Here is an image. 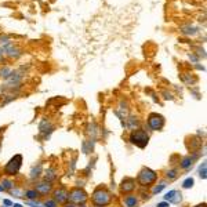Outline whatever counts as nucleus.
Here are the masks:
<instances>
[{
  "label": "nucleus",
  "mask_w": 207,
  "mask_h": 207,
  "mask_svg": "<svg viewBox=\"0 0 207 207\" xmlns=\"http://www.w3.org/2000/svg\"><path fill=\"white\" fill-rule=\"evenodd\" d=\"M13 186H14V182H11L8 180H3V188L4 189H11Z\"/></svg>",
  "instance_id": "412c9836"
},
{
  "label": "nucleus",
  "mask_w": 207,
  "mask_h": 207,
  "mask_svg": "<svg viewBox=\"0 0 207 207\" xmlns=\"http://www.w3.org/2000/svg\"><path fill=\"white\" fill-rule=\"evenodd\" d=\"M193 184H195L193 178H186V180L184 181L182 186H184V188H192V186H193Z\"/></svg>",
  "instance_id": "6ab92c4d"
},
{
  "label": "nucleus",
  "mask_w": 207,
  "mask_h": 207,
  "mask_svg": "<svg viewBox=\"0 0 207 207\" xmlns=\"http://www.w3.org/2000/svg\"><path fill=\"white\" fill-rule=\"evenodd\" d=\"M164 186H166V182H164V181H162L159 185H156V186L153 188V189H152V193H159V192L162 191V189H163Z\"/></svg>",
  "instance_id": "a211bd4d"
},
{
  "label": "nucleus",
  "mask_w": 207,
  "mask_h": 207,
  "mask_svg": "<svg viewBox=\"0 0 207 207\" xmlns=\"http://www.w3.org/2000/svg\"><path fill=\"white\" fill-rule=\"evenodd\" d=\"M195 159H196V156H185V158H182V160H181V169H189L192 164H193V162H195Z\"/></svg>",
  "instance_id": "f8f14e48"
},
{
  "label": "nucleus",
  "mask_w": 207,
  "mask_h": 207,
  "mask_svg": "<svg viewBox=\"0 0 207 207\" xmlns=\"http://www.w3.org/2000/svg\"><path fill=\"white\" fill-rule=\"evenodd\" d=\"M195 207H206V203H202V204H197V206Z\"/></svg>",
  "instance_id": "bb28decb"
},
{
  "label": "nucleus",
  "mask_w": 207,
  "mask_h": 207,
  "mask_svg": "<svg viewBox=\"0 0 207 207\" xmlns=\"http://www.w3.org/2000/svg\"><path fill=\"white\" fill-rule=\"evenodd\" d=\"M53 189V185H51V182H47V181H44V182H39L35 188V191L39 193V195H42V196H46L48 195L50 192Z\"/></svg>",
  "instance_id": "6e6552de"
},
{
  "label": "nucleus",
  "mask_w": 207,
  "mask_h": 207,
  "mask_svg": "<svg viewBox=\"0 0 207 207\" xmlns=\"http://www.w3.org/2000/svg\"><path fill=\"white\" fill-rule=\"evenodd\" d=\"M69 196V192L65 188H58L57 191L54 192V200L57 203H66Z\"/></svg>",
  "instance_id": "1a4fd4ad"
},
{
  "label": "nucleus",
  "mask_w": 207,
  "mask_h": 207,
  "mask_svg": "<svg viewBox=\"0 0 207 207\" xmlns=\"http://www.w3.org/2000/svg\"><path fill=\"white\" fill-rule=\"evenodd\" d=\"M3 203H4V204H7V206H13V203H11L10 200H4Z\"/></svg>",
  "instance_id": "393cba45"
},
{
  "label": "nucleus",
  "mask_w": 207,
  "mask_h": 207,
  "mask_svg": "<svg viewBox=\"0 0 207 207\" xmlns=\"http://www.w3.org/2000/svg\"><path fill=\"white\" fill-rule=\"evenodd\" d=\"M148 139H149V135L146 134L145 130H134L131 135H130V141L137 145L139 148H144L146 144H148Z\"/></svg>",
  "instance_id": "7ed1b4c3"
},
{
  "label": "nucleus",
  "mask_w": 207,
  "mask_h": 207,
  "mask_svg": "<svg viewBox=\"0 0 207 207\" xmlns=\"http://www.w3.org/2000/svg\"><path fill=\"white\" fill-rule=\"evenodd\" d=\"M200 177H202V178H206V164H203V169L200 167Z\"/></svg>",
  "instance_id": "5701e85b"
},
{
  "label": "nucleus",
  "mask_w": 207,
  "mask_h": 207,
  "mask_svg": "<svg viewBox=\"0 0 207 207\" xmlns=\"http://www.w3.org/2000/svg\"><path fill=\"white\" fill-rule=\"evenodd\" d=\"M79 207H87V206H86L84 203H82V204H80V206H79Z\"/></svg>",
  "instance_id": "c85d7f7f"
},
{
  "label": "nucleus",
  "mask_w": 207,
  "mask_h": 207,
  "mask_svg": "<svg viewBox=\"0 0 207 207\" xmlns=\"http://www.w3.org/2000/svg\"><path fill=\"white\" fill-rule=\"evenodd\" d=\"M10 75H13V72H11L10 68H3V69H0V76H3V77H8Z\"/></svg>",
  "instance_id": "f3484780"
},
{
  "label": "nucleus",
  "mask_w": 207,
  "mask_h": 207,
  "mask_svg": "<svg viewBox=\"0 0 207 207\" xmlns=\"http://www.w3.org/2000/svg\"><path fill=\"white\" fill-rule=\"evenodd\" d=\"M21 164H22V156L21 155H15L4 167V173L8 175H15L20 171Z\"/></svg>",
  "instance_id": "20e7f679"
},
{
  "label": "nucleus",
  "mask_w": 207,
  "mask_h": 207,
  "mask_svg": "<svg viewBox=\"0 0 207 207\" xmlns=\"http://www.w3.org/2000/svg\"><path fill=\"white\" fill-rule=\"evenodd\" d=\"M177 177H178V170H175V169L169 170L167 171V174H166V178H167V180H174V178H177Z\"/></svg>",
  "instance_id": "ddd939ff"
},
{
  "label": "nucleus",
  "mask_w": 207,
  "mask_h": 207,
  "mask_svg": "<svg viewBox=\"0 0 207 207\" xmlns=\"http://www.w3.org/2000/svg\"><path fill=\"white\" fill-rule=\"evenodd\" d=\"M44 206L46 207H57V202H55V200H46V202H44Z\"/></svg>",
  "instance_id": "4be33fe9"
},
{
  "label": "nucleus",
  "mask_w": 207,
  "mask_h": 207,
  "mask_svg": "<svg viewBox=\"0 0 207 207\" xmlns=\"http://www.w3.org/2000/svg\"><path fill=\"white\" fill-rule=\"evenodd\" d=\"M40 173H42V164L37 166V169H33L32 171H31V177L32 178H35V177H39L40 175Z\"/></svg>",
  "instance_id": "dca6fc26"
},
{
  "label": "nucleus",
  "mask_w": 207,
  "mask_h": 207,
  "mask_svg": "<svg viewBox=\"0 0 207 207\" xmlns=\"http://www.w3.org/2000/svg\"><path fill=\"white\" fill-rule=\"evenodd\" d=\"M158 180V174H156V171L151 170V169H142V170L139 171V174L137 177V181L138 184L144 188H146V186H151L153 185L155 182Z\"/></svg>",
  "instance_id": "f257e3e1"
},
{
  "label": "nucleus",
  "mask_w": 207,
  "mask_h": 207,
  "mask_svg": "<svg viewBox=\"0 0 207 207\" xmlns=\"http://www.w3.org/2000/svg\"><path fill=\"white\" fill-rule=\"evenodd\" d=\"M181 192L178 191H170L169 193H166L164 200L169 203H180L181 202Z\"/></svg>",
  "instance_id": "9d476101"
},
{
  "label": "nucleus",
  "mask_w": 207,
  "mask_h": 207,
  "mask_svg": "<svg viewBox=\"0 0 207 207\" xmlns=\"http://www.w3.org/2000/svg\"><path fill=\"white\" fill-rule=\"evenodd\" d=\"M65 207H76V206H75L73 203H69V204L66 203V204H65Z\"/></svg>",
  "instance_id": "a878e982"
},
{
  "label": "nucleus",
  "mask_w": 207,
  "mask_h": 207,
  "mask_svg": "<svg viewBox=\"0 0 207 207\" xmlns=\"http://www.w3.org/2000/svg\"><path fill=\"white\" fill-rule=\"evenodd\" d=\"M26 197L28 199H31V200H33V199H36V197H39V193H37L35 189H29V191H26Z\"/></svg>",
  "instance_id": "4468645a"
},
{
  "label": "nucleus",
  "mask_w": 207,
  "mask_h": 207,
  "mask_svg": "<svg viewBox=\"0 0 207 207\" xmlns=\"http://www.w3.org/2000/svg\"><path fill=\"white\" fill-rule=\"evenodd\" d=\"M123 204L126 207H135L138 204V199L134 195H128L123 199Z\"/></svg>",
  "instance_id": "9b49d317"
},
{
  "label": "nucleus",
  "mask_w": 207,
  "mask_h": 207,
  "mask_svg": "<svg viewBox=\"0 0 207 207\" xmlns=\"http://www.w3.org/2000/svg\"><path fill=\"white\" fill-rule=\"evenodd\" d=\"M54 178H55V174H54L53 170H48L47 173H46V175H44V180L47 181V182H51Z\"/></svg>",
  "instance_id": "2eb2a0df"
},
{
  "label": "nucleus",
  "mask_w": 207,
  "mask_h": 207,
  "mask_svg": "<svg viewBox=\"0 0 207 207\" xmlns=\"http://www.w3.org/2000/svg\"><path fill=\"white\" fill-rule=\"evenodd\" d=\"M4 191V188H3V186H0V192H3Z\"/></svg>",
  "instance_id": "c756f323"
},
{
  "label": "nucleus",
  "mask_w": 207,
  "mask_h": 207,
  "mask_svg": "<svg viewBox=\"0 0 207 207\" xmlns=\"http://www.w3.org/2000/svg\"><path fill=\"white\" fill-rule=\"evenodd\" d=\"M135 189V180L134 178H124L120 184V191L123 193H128V192H133Z\"/></svg>",
  "instance_id": "0eeeda50"
},
{
  "label": "nucleus",
  "mask_w": 207,
  "mask_h": 207,
  "mask_svg": "<svg viewBox=\"0 0 207 207\" xmlns=\"http://www.w3.org/2000/svg\"><path fill=\"white\" fill-rule=\"evenodd\" d=\"M68 200H70L72 203L82 204V203H84L87 200V193L83 189H80V188H73L72 191L69 192Z\"/></svg>",
  "instance_id": "423d86ee"
},
{
  "label": "nucleus",
  "mask_w": 207,
  "mask_h": 207,
  "mask_svg": "<svg viewBox=\"0 0 207 207\" xmlns=\"http://www.w3.org/2000/svg\"><path fill=\"white\" fill-rule=\"evenodd\" d=\"M13 207H22L21 204H13Z\"/></svg>",
  "instance_id": "cd10ccee"
},
{
  "label": "nucleus",
  "mask_w": 207,
  "mask_h": 207,
  "mask_svg": "<svg viewBox=\"0 0 207 207\" xmlns=\"http://www.w3.org/2000/svg\"><path fill=\"white\" fill-rule=\"evenodd\" d=\"M148 126L153 131H159L164 126V117L158 113H151L148 117Z\"/></svg>",
  "instance_id": "39448f33"
},
{
  "label": "nucleus",
  "mask_w": 207,
  "mask_h": 207,
  "mask_svg": "<svg viewBox=\"0 0 207 207\" xmlns=\"http://www.w3.org/2000/svg\"><path fill=\"white\" fill-rule=\"evenodd\" d=\"M137 124H138L137 119H134V117H130V119H128V128H130V130H134V126H137Z\"/></svg>",
  "instance_id": "aec40b11"
},
{
  "label": "nucleus",
  "mask_w": 207,
  "mask_h": 207,
  "mask_svg": "<svg viewBox=\"0 0 207 207\" xmlns=\"http://www.w3.org/2000/svg\"><path fill=\"white\" fill-rule=\"evenodd\" d=\"M93 202L95 203L97 206H108L112 202L111 193L104 189V188H98L93 193Z\"/></svg>",
  "instance_id": "f03ea898"
},
{
  "label": "nucleus",
  "mask_w": 207,
  "mask_h": 207,
  "mask_svg": "<svg viewBox=\"0 0 207 207\" xmlns=\"http://www.w3.org/2000/svg\"><path fill=\"white\" fill-rule=\"evenodd\" d=\"M158 207H170V203L169 202H162V203H159V204H158Z\"/></svg>",
  "instance_id": "b1692460"
}]
</instances>
